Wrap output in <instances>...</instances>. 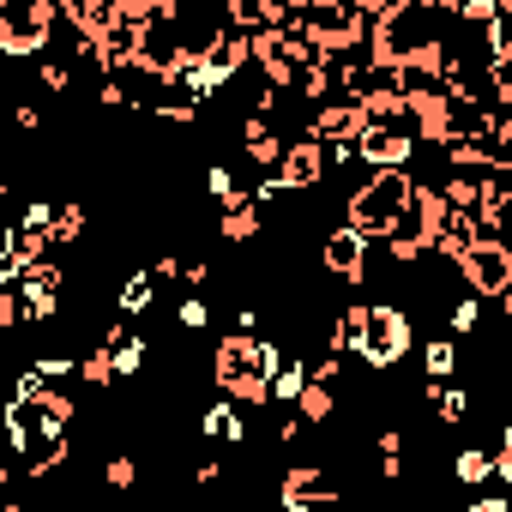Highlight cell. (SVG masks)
Instances as JSON below:
<instances>
[{"mask_svg": "<svg viewBox=\"0 0 512 512\" xmlns=\"http://www.w3.org/2000/svg\"><path fill=\"white\" fill-rule=\"evenodd\" d=\"M410 199H416V175L410 169H368L362 187L344 193V223H356L362 235H392L410 223Z\"/></svg>", "mask_w": 512, "mask_h": 512, "instance_id": "cell-1", "label": "cell"}, {"mask_svg": "<svg viewBox=\"0 0 512 512\" xmlns=\"http://www.w3.org/2000/svg\"><path fill=\"white\" fill-rule=\"evenodd\" d=\"M404 350H410V314L404 308H386V302H368L356 356L368 368H392V362H404Z\"/></svg>", "mask_w": 512, "mask_h": 512, "instance_id": "cell-2", "label": "cell"}, {"mask_svg": "<svg viewBox=\"0 0 512 512\" xmlns=\"http://www.w3.org/2000/svg\"><path fill=\"white\" fill-rule=\"evenodd\" d=\"M422 362H428V380H452L458 374V338H434L422 350Z\"/></svg>", "mask_w": 512, "mask_h": 512, "instance_id": "cell-6", "label": "cell"}, {"mask_svg": "<svg viewBox=\"0 0 512 512\" xmlns=\"http://www.w3.org/2000/svg\"><path fill=\"white\" fill-rule=\"evenodd\" d=\"M416 145H422V139H416V127H404V121H398V127H368V133H362V145H356V157H362V163H374V169H410Z\"/></svg>", "mask_w": 512, "mask_h": 512, "instance_id": "cell-4", "label": "cell"}, {"mask_svg": "<svg viewBox=\"0 0 512 512\" xmlns=\"http://www.w3.org/2000/svg\"><path fill=\"white\" fill-rule=\"evenodd\" d=\"M500 308H506V320H512V284H506V290H500Z\"/></svg>", "mask_w": 512, "mask_h": 512, "instance_id": "cell-9", "label": "cell"}, {"mask_svg": "<svg viewBox=\"0 0 512 512\" xmlns=\"http://www.w3.org/2000/svg\"><path fill=\"white\" fill-rule=\"evenodd\" d=\"M85 235V205H61L55 211V247H73Z\"/></svg>", "mask_w": 512, "mask_h": 512, "instance_id": "cell-7", "label": "cell"}, {"mask_svg": "<svg viewBox=\"0 0 512 512\" xmlns=\"http://www.w3.org/2000/svg\"><path fill=\"white\" fill-rule=\"evenodd\" d=\"M296 416H302V422H314V428H320V422H332V416H338V380L314 368V374H308V386L296 392Z\"/></svg>", "mask_w": 512, "mask_h": 512, "instance_id": "cell-5", "label": "cell"}, {"mask_svg": "<svg viewBox=\"0 0 512 512\" xmlns=\"http://www.w3.org/2000/svg\"><path fill=\"white\" fill-rule=\"evenodd\" d=\"M368 127H374V121H368V109H362L356 97H332V103H320V109H314V133H320V139H332L338 151H356Z\"/></svg>", "mask_w": 512, "mask_h": 512, "instance_id": "cell-3", "label": "cell"}, {"mask_svg": "<svg viewBox=\"0 0 512 512\" xmlns=\"http://www.w3.org/2000/svg\"><path fill=\"white\" fill-rule=\"evenodd\" d=\"M103 476H109V488H133V482H139L133 458H109V464H103Z\"/></svg>", "mask_w": 512, "mask_h": 512, "instance_id": "cell-8", "label": "cell"}]
</instances>
